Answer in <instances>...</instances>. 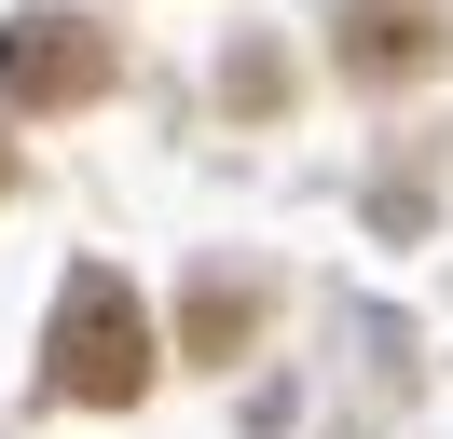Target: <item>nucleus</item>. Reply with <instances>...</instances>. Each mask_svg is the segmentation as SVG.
I'll return each instance as SVG.
<instances>
[{"label":"nucleus","instance_id":"3","mask_svg":"<svg viewBox=\"0 0 453 439\" xmlns=\"http://www.w3.org/2000/svg\"><path fill=\"white\" fill-rule=\"evenodd\" d=\"M426 14H440V0H343V69L357 82H412L426 55H440Z\"/></svg>","mask_w":453,"mask_h":439},{"label":"nucleus","instance_id":"2","mask_svg":"<svg viewBox=\"0 0 453 439\" xmlns=\"http://www.w3.org/2000/svg\"><path fill=\"white\" fill-rule=\"evenodd\" d=\"M111 69H124V42L83 27V14H14L0 27V96L14 110H83V96H111Z\"/></svg>","mask_w":453,"mask_h":439},{"label":"nucleus","instance_id":"1","mask_svg":"<svg viewBox=\"0 0 453 439\" xmlns=\"http://www.w3.org/2000/svg\"><path fill=\"white\" fill-rule=\"evenodd\" d=\"M42 357H56V398L124 412V398L151 384V316H138V289H124L111 261L69 274V289H56V343H42Z\"/></svg>","mask_w":453,"mask_h":439}]
</instances>
